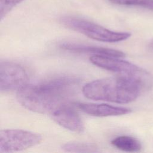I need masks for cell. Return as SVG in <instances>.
<instances>
[{
	"mask_svg": "<svg viewBox=\"0 0 153 153\" xmlns=\"http://www.w3.org/2000/svg\"><path fill=\"white\" fill-rule=\"evenodd\" d=\"M90 61L95 66L112 71L120 76L133 78L139 82L144 91L153 87V75L146 70L131 62L115 57L102 55H93Z\"/></svg>",
	"mask_w": 153,
	"mask_h": 153,
	"instance_id": "cell-3",
	"label": "cell"
},
{
	"mask_svg": "<svg viewBox=\"0 0 153 153\" xmlns=\"http://www.w3.org/2000/svg\"><path fill=\"white\" fill-rule=\"evenodd\" d=\"M149 48L151 49V50L153 52V41L150 43L149 44Z\"/></svg>",
	"mask_w": 153,
	"mask_h": 153,
	"instance_id": "cell-14",
	"label": "cell"
},
{
	"mask_svg": "<svg viewBox=\"0 0 153 153\" xmlns=\"http://www.w3.org/2000/svg\"><path fill=\"white\" fill-rule=\"evenodd\" d=\"M29 75L22 65L8 60L0 63V89L1 91L18 90L28 84Z\"/></svg>",
	"mask_w": 153,
	"mask_h": 153,
	"instance_id": "cell-6",
	"label": "cell"
},
{
	"mask_svg": "<svg viewBox=\"0 0 153 153\" xmlns=\"http://www.w3.org/2000/svg\"><path fill=\"white\" fill-rule=\"evenodd\" d=\"M60 23L68 28L79 32L94 40L106 42H117L130 37L128 32H115L87 20L74 16H63Z\"/></svg>",
	"mask_w": 153,
	"mask_h": 153,
	"instance_id": "cell-4",
	"label": "cell"
},
{
	"mask_svg": "<svg viewBox=\"0 0 153 153\" xmlns=\"http://www.w3.org/2000/svg\"><path fill=\"white\" fill-rule=\"evenodd\" d=\"M79 80L72 76L54 78L39 84H27L17 91V99L28 110L51 114L67 104L78 90Z\"/></svg>",
	"mask_w": 153,
	"mask_h": 153,
	"instance_id": "cell-1",
	"label": "cell"
},
{
	"mask_svg": "<svg viewBox=\"0 0 153 153\" xmlns=\"http://www.w3.org/2000/svg\"><path fill=\"white\" fill-rule=\"evenodd\" d=\"M76 106L83 112L95 117L122 115L127 114L131 111L127 108L115 106L108 104L78 103Z\"/></svg>",
	"mask_w": 153,
	"mask_h": 153,
	"instance_id": "cell-8",
	"label": "cell"
},
{
	"mask_svg": "<svg viewBox=\"0 0 153 153\" xmlns=\"http://www.w3.org/2000/svg\"><path fill=\"white\" fill-rule=\"evenodd\" d=\"M112 4L125 5L139 7L153 11V0H108Z\"/></svg>",
	"mask_w": 153,
	"mask_h": 153,
	"instance_id": "cell-12",
	"label": "cell"
},
{
	"mask_svg": "<svg viewBox=\"0 0 153 153\" xmlns=\"http://www.w3.org/2000/svg\"><path fill=\"white\" fill-rule=\"evenodd\" d=\"M60 47L65 50L75 53H91L94 55H102L119 58L125 57V54L121 51L102 47L66 42L61 43Z\"/></svg>",
	"mask_w": 153,
	"mask_h": 153,
	"instance_id": "cell-9",
	"label": "cell"
},
{
	"mask_svg": "<svg viewBox=\"0 0 153 153\" xmlns=\"http://www.w3.org/2000/svg\"><path fill=\"white\" fill-rule=\"evenodd\" d=\"M50 115L57 124L71 131L81 133L84 130V125L81 118L69 104L60 107Z\"/></svg>",
	"mask_w": 153,
	"mask_h": 153,
	"instance_id": "cell-7",
	"label": "cell"
},
{
	"mask_svg": "<svg viewBox=\"0 0 153 153\" xmlns=\"http://www.w3.org/2000/svg\"><path fill=\"white\" fill-rule=\"evenodd\" d=\"M61 148L63 151L71 152H96L99 151L97 145L87 142H67L63 144Z\"/></svg>",
	"mask_w": 153,
	"mask_h": 153,
	"instance_id": "cell-11",
	"label": "cell"
},
{
	"mask_svg": "<svg viewBox=\"0 0 153 153\" xmlns=\"http://www.w3.org/2000/svg\"><path fill=\"white\" fill-rule=\"evenodd\" d=\"M42 136L21 129H5L0 131V152L20 151L39 144Z\"/></svg>",
	"mask_w": 153,
	"mask_h": 153,
	"instance_id": "cell-5",
	"label": "cell"
},
{
	"mask_svg": "<svg viewBox=\"0 0 153 153\" xmlns=\"http://www.w3.org/2000/svg\"><path fill=\"white\" fill-rule=\"evenodd\" d=\"M143 91L142 86L137 81L120 75L93 81L86 84L82 90L88 99L117 103H130Z\"/></svg>",
	"mask_w": 153,
	"mask_h": 153,
	"instance_id": "cell-2",
	"label": "cell"
},
{
	"mask_svg": "<svg viewBox=\"0 0 153 153\" xmlns=\"http://www.w3.org/2000/svg\"><path fill=\"white\" fill-rule=\"evenodd\" d=\"M23 0H0V18L1 20L19 3Z\"/></svg>",
	"mask_w": 153,
	"mask_h": 153,
	"instance_id": "cell-13",
	"label": "cell"
},
{
	"mask_svg": "<svg viewBox=\"0 0 153 153\" xmlns=\"http://www.w3.org/2000/svg\"><path fill=\"white\" fill-rule=\"evenodd\" d=\"M111 144L116 148L125 152H136L142 149L141 143L139 140L129 136H120L113 139Z\"/></svg>",
	"mask_w": 153,
	"mask_h": 153,
	"instance_id": "cell-10",
	"label": "cell"
}]
</instances>
